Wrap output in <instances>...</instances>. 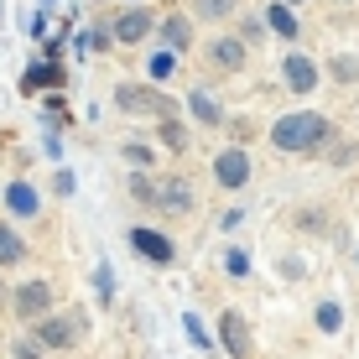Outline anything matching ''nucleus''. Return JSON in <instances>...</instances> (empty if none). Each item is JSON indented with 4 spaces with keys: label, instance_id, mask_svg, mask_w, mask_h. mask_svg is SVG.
<instances>
[{
    "label": "nucleus",
    "instance_id": "nucleus-1",
    "mask_svg": "<svg viewBox=\"0 0 359 359\" xmlns=\"http://www.w3.org/2000/svg\"><path fill=\"white\" fill-rule=\"evenodd\" d=\"M271 141H276L281 151H313V146L328 141V120L323 115H287L271 130Z\"/></svg>",
    "mask_w": 359,
    "mask_h": 359
},
{
    "label": "nucleus",
    "instance_id": "nucleus-2",
    "mask_svg": "<svg viewBox=\"0 0 359 359\" xmlns=\"http://www.w3.org/2000/svg\"><path fill=\"white\" fill-rule=\"evenodd\" d=\"M115 99H120V109H130V115H172V104L156 89H130V83H126Z\"/></svg>",
    "mask_w": 359,
    "mask_h": 359
},
{
    "label": "nucleus",
    "instance_id": "nucleus-3",
    "mask_svg": "<svg viewBox=\"0 0 359 359\" xmlns=\"http://www.w3.org/2000/svg\"><path fill=\"white\" fill-rule=\"evenodd\" d=\"M79 333H83V318H47L36 344H47V349H68V344H79Z\"/></svg>",
    "mask_w": 359,
    "mask_h": 359
},
{
    "label": "nucleus",
    "instance_id": "nucleus-4",
    "mask_svg": "<svg viewBox=\"0 0 359 359\" xmlns=\"http://www.w3.org/2000/svg\"><path fill=\"white\" fill-rule=\"evenodd\" d=\"M219 333H224V349H229L234 359L250 354V328H245L240 313H224V318H219Z\"/></svg>",
    "mask_w": 359,
    "mask_h": 359
},
{
    "label": "nucleus",
    "instance_id": "nucleus-5",
    "mask_svg": "<svg viewBox=\"0 0 359 359\" xmlns=\"http://www.w3.org/2000/svg\"><path fill=\"white\" fill-rule=\"evenodd\" d=\"M130 245L146 255V261H156V266H167V261H172V240H162L156 229H130Z\"/></svg>",
    "mask_w": 359,
    "mask_h": 359
},
{
    "label": "nucleus",
    "instance_id": "nucleus-6",
    "mask_svg": "<svg viewBox=\"0 0 359 359\" xmlns=\"http://www.w3.org/2000/svg\"><path fill=\"white\" fill-rule=\"evenodd\" d=\"M47 302H53V292H47V281H27V287L16 292V313L21 318H42Z\"/></svg>",
    "mask_w": 359,
    "mask_h": 359
},
{
    "label": "nucleus",
    "instance_id": "nucleus-7",
    "mask_svg": "<svg viewBox=\"0 0 359 359\" xmlns=\"http://www.w3.org/2000/svg\"><path fill=\"white\" fill-rule=\"evenodd\" d=\"M214 172H219V182H224V188H245V177H250V162H245V151H224Z\"/></svg>",
    "mask_w": 359,
    "mask_h": 359
},
{
    "label": "nucleus",
    "instance_id": "nucleus-8",
    "mask_svg": "<svg viewBox=\"0 0 359 359\" xmlns=\"http://www.w3.org/2000/svg\"><path fill=\"white\" fill-rule=\"evenodd\" d=\"M146 32H151V16H146V11H126V16L115 21V36H120V42H141Z\"/></svg>",
    "mask_w": 359,
    "mask_h": 359
},
{
    "label": "nucleus",
    "instance_id": "nucleus-9",
    "mask_svg": "<svg viewBox=\"0 0 359 359\" xmlns=\"http://www.w3.org/2000/svg\"><path fill=\"white\" fill-rule=\"evenodd\" d=\"M287 83H292L297 94H307V89L318 83V68L307 63V57H287Z\"/></svg>",
    "mask_w": 359,
    "mask_h": 359
},
{
    "label": "nucleus",
    "instance_id": "nucleus-10",
    "mask_svg": "<svg viewBox=\"0 0 359 359\" xmlns=\"http://www.w3.org/2000/svg\"><path fill=\"white\" fill-rule=\"evenodd\" d=\"M6 203L16 208V214H36V193L27 188V182H11V193H6Z\"/></svg>",
    "mask_w": 359,
    "mask_h": 359
},
{
    "label": "nucleus",
    "instance_id": "nucleus-11",
    "mask_svg": "<svg viewBox=\"0 0 359 359\" xmlns=\"http://www.w3.org/2000/svg\"><path fill=\"white\" fill-rule=\"evenodd\" d=\"M208 57H214L219 68H240L245 63V47L240 42H214V53H208Z\"/></svg>",
    "mask_w": 359,
    "mask_h": 359
},
{
    "label": "nucleus",
    "instance_id": "nucleus-12",
    "mask_svg": "<svg viewBox=\"0 0 359 359\" xmlns=\"http://www.w3.org/2000/svg\"><path fill=\"white\" fill-rule=\"evenodd\" d=\"M21 255H27V245H21V234H11V229H0V261H21Z\"/></svg>",
    "mask_w": 359,
    "mask_h": 359
},
{
    "label": "nucleus",
    "instance_id": "nucleus-13",
    "mask_svg": "<svg viewBox=\"0 0 359 359\" xmlns=\"http://www.w3.org/2000/svg\"><path fill=\"white\" fill-rule=\"evenodd\" d=\"M162 36L172 42V53H182V47H188V21H182V16H172L167 27H162Z\"/></svg>",
    "mask_w": 359,
    "mask_h": 359
},
{
    "label": "nucleus",
    "instance_id": "nucleus-14",
    "mask_svg": "<svg viewBox=\"0 0 359 359\" xmlns=\"http://www.w3.org/2000/svg\"><path fill=\"white\" fill-rule=\"evenodd\" d=\"M151 203H162V208H188V188H182V182H167L162 198H151Z\"/></svg>",
    "mask_w": 359,
    "mask_h": 359
},
{
    "label": "nucleus",
    "instance_id": "nucleus-15",
    "mask_svg": "<svg viewBox=\"0 0 359 359\" xmlns=\"http://www.w3.org/2000/svg\"><path fill=\"white\" fill-rule=\"evenodd\" d=\"M266 21H271V27H276L281 36H297V16H292L287 6H271V16H266Z\"/></svg>",
    "mask_w": 359,
    "mask_h": 359
},
{
    "label": "nucleus",
    "instance_id": "nucleus-16",
    "mask_svg": "<svg viewBox=\"0 0 359 359\" xmlns=\"http://www.w3.org/2000/svg\"><path fill=\"white\" fill-rule=\"evenodd\" d=\"M188 104H193V115H198V120H208V126H214V120H219V104H214V99H208L203 89H198V94L188 99Z\"/></svg>",
    "mask_w": 359,
    "mask_h": 359
},
{
    "label": "nucleus",
    "instance_id": "nucleus-17",
    "mask_svg": "<svg viewBox=\"0 0 359 359\" xmlns=\"http://www.w3.org/2000/svg\"><path fill=\"white\" fill-rule=\"evenodd\" d=\"M172 68H177V53H156L151 57V79H167Z\"/></svg>",
    "mask_w": 359,
    "mask_h": 359
},
{
    "label": "nucleus",
    "instance_id": "nucleus-18",
    "mask_svg": "<svg viewBox=\"0 0 359 359\" xmlns=\"http://www.w3.org/2000/svg\"><path fill=\"white\" fill-rule=\"evenodd\" d=\"M339 323H344V318H339V307H333V302H323V307H318V328H328V333H333Z\"/></svg>",
    "mask_w": 359,
    "mask_h": 359
},
{
    "label": "nucleus",
    "instance_id": "nucleus-19",
    "mask_svg": "<svg viewBox=\"0 0 359 359\" xmlns=\"http://www.w3.org/2000/svg\"><path fill=\"white\" fill-rule=\"evenodd\" d=\"M198 11L203 16H224V11H234V0H198Z\"/></svg>",
    "mask_w": 359,
    "mask_h": 359
},
{
    "label": "nucleus",
    "instance_id": "nucleus-20",
    "mask_svg": "<svg viewBox=\"0 0 359 359\" xmlns=\"http://www.w3.org/2000/svg\"><path fill=\"white\" fill-rule=\"evenodd\" d=\"M94 287H99V297H115V281H109V266H99V271H94Z\"/></svg>",
    "mask_w": 359,
    "mask_h": 359
},
{
    "label": "nucleus",
    "instance_id": "nucleus-21",
    "mask_svg": "<svg viewBox=\"0 0 359 359\" xmlns=\"http://www.w3.org/2000/svg\"><path fill=\"white\" fill-rule=\"evenodd\" d=\"M162 141H167V146H182L188 135H182V126H177V120H167V126H162Z\"/></svg>",
    "mask_w": 359,
    "mask_h": 359
},
{
    "label": "nucleus",
    "instance_id": "nucleus-22",
    "mask_svg": "<svg viewBox=\"0 0 359 359\" xmlns=\"http://www.w3.org/2000/svg\"><path fill=\"white\" fill-rule=\"evenodd\" d=\"M36 354H42V344H36V339H21L16 344V359H36Z\"/></svg>",
    "mask_w": 359,
    "mask_h": 359
},
{
    "label": "nucleus",
    "instance_id": "nucleus-23",
    "mask_svg": "<svg viewBox=\"0 0 359 359\" xmlns=\"http://www.w3.org/2000/svg\"><path fill=\"white\" fill-rule=\"evenodd\" d=\"M126 156H130V162H135V167H151V151H146V146H130V151H126Z\"/></svg>",
    "mask_w": 359,
    "mask_h": 359
},
{
    "label": "nucleus",
    "instance_id": "nucleus-24",
    "mask_svg": "<svg viewBox=\"0 0 359 359\" xmlns=\"http://www.w3.org/2000/svg\"><path fill=\"white\" fill-rule=\"evenodd\" d=\"M333 68H339V79H359V63H354V57H344V63H333Z\"/></svg>",
    "mask_w": 359,
    "mask_h": 359
}]
</instances>
